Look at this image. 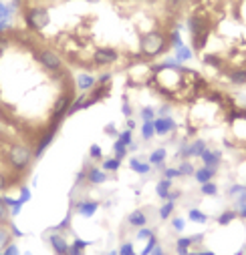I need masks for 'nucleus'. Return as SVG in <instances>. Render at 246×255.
Listing matches in <instances>:
<instances>
[{
    "label": "nucleus",
    "instance_id": "28",
    "mask_svg": "<svg viewBox=\"0 0 246 255\" xmlns=\"http://www.w3.org/2000/svg\"><path fill=\"white\" fill-rule=\"evenodd\" d=\"M236 217H238V213H236V209H228V211H224V213H220L216 221H218V223H220V225H230V223H232V221H234Z\"/></svg>",
    "mask_w": 246,
    "mask_h": 255
},
{
    "label": "nucleus",
    "instance_id": "25",
    "mask_svg": "<svg viewBox=\"0 0 246 255\" xmlns=\"http://www.w3.org/2000/svg\"><path fill=\"white\" fill-rule=\"evenodd\" d=\"M168 42H170V46H172L174 50L179 48V46H184L182 35H179V26H174V28H172V32L168 35Z\"/></svg>",
    "mask_w": 246,
    "mask_h": 255
},
{
    "label": "nucleus",
    "instance_id": "48",
    "mask_svg": "<svg viewBox=\"0 0 246 255\" xmlns=\"http://www.w3.org/2000/svg\"><path fill=\"white\" fill-rule=\"evenodd\" d=\"M83 253H85V249H83V247H79V245L71 243V245H69V253H67V255H83Z\"/></svg>",
    "mask_w": 246,
    "mask_h": 255
},
{
    "label": "nucleus",
    "instance_id": "23",
    "mask_svg": "<svg viewBox=\"0 0 246 255\" xmlns=\"http://www.w3.org/2000/svg\"><path fill=\"white\" fill-rule=\"evenodd\" d=\"M85 100H87V93H81L79 97H75V100L71 103V107L67 111V117H71V115H75L79 111H83L85 109Z\"/></svg>",
    "mask_w": 246,
    "mask_h": 255
},
{
    "label": "nucleus",
    "instance_id": "30",
    "mask_svg": "<svg viewBox=\"0 0 246 255\" xmlns=\"http://www.w3.org/2000/svg\"><path fill=\"white\" fill-rule=\"evenodd\" d=\"M204 64H208V66H212V69H224V60L220 59V57H216V55H206L204 59Z\"/></svg>",
    "mask_w": 246,
    "mask_h": 255
},
{
    "label": "nucleus",
    "instance_id": "38",
    "mask_svg": "<svg viewBox=\"0 0 246 255\" xmlns=\"http://www.w3.org/2000/svg\"><path fill=\"white\" fill-rule=\"evenodd\" d=\"M156 245H157V237H156V235H152L150 239H147V243H145V247H143L141 255H152V251L156 249Z\"/></svg>",
    "mask_w": 246,
    "mask_h": 255
},
{
    "label": "nucleus",
    "instance_id": "15",
    "mask_svg": "<svg viewBox=\"0 0 246 255\" xmlns=\"http://www.w3.org/2000/svg\"><path fill=\"white\" fill-rule=\"evenodd\" d=\"M107 181V173L99 167H91L87 169V183L89 185H103Z\"/></svg>",
    "mask_w": 246,
    "mask_h": 255
},
{
    "label": "nucleus",
    "instance_id": "47",
    "mask_svg": "<svg viewBox=\"0 0 246 255\" xmlns=\"http://www.w3.org/2000/svg\"><path fill=\"white\" fill-rule=\"evenodd\" d=\"M121 111H123L125 118H131V105H129V100H127V97H123V103H121Z\"/></svg>",
    "mask_w": 246,
    "mask_h": 255
},
{
    "label": "nucleus",
    "instance_id": "33",
    "mask_svg": "<svg viewBox=\"0 0 246 255\" xmlns=\"http://www.w3.org/2000/svg\"><path fill=\"white\" fill-rule=\"evenodd\" d=\"M200 193H202V195H208V197H214V195L218 193V187H216L214 181H208V183L200 185Z\"/></svg>",
    "mask_w": 246,
    "mask_h": 255
},
{
    "label": "nucleus",
    "instance_id": "37",
    "mask_svg": "<svg viewBox=\"0 0 246 255\" xmlns=\"http://www.w3.org/2000/svg\"><path fill=\"white\" fill-rule=\"evenodd\" d=\"M10 16H12V6L0 2V22H10Z\"/></svg>",
    "mask_w": 246,
    "mask_h": 255
},
{
    "label": "nucleus",
    "instance_id": "62",
    "mask_svg": "<svg viewBox=\"0 0 246 255\" xmlns=\"http://www.w3.org/2000/svg\"><path fill=\"white\" fill-rule=\"evenodd\" d=\"M139 2H145V0H139Z\"/></svg>",
    "mask_w": 246,
    "mask_h": 255
},
{
    "label": "nucleus",
    "instance_id": "64",
    "mask_svg": "<svg viewBox=\"0 0 246 255\" xmlns=\"http://www.w3.org/2000/svg\"><path fill=\"white\" fill-rule=\"evenodd\" d=\"M244 187H246V185H244Z\"/></svg>",
    "mask_w": 246,
    "mask_h": 255
},
{
    "label": "nucleus",
    "instance_id": "16",
    "mask_svg": "<svg viewBox=\"0 0 246 255\" xmlns=\"http://www.w3.org/2000/svg\"><path fill=\"white\" fill-rule=\"evenodd\" d=\"M228 80H230L232 84H236V87H242V84H246V69L244 66H238V69H230L226 73Z\"/></svg>",
    "mask_w": 246,
    "mask_h": 255
},
{
    "label": "nucleus",
    "instance_id": "18",
    "mask_svg": "<svg viewBox=\"0 0 246 255\" xmlns=\"http://www.w3.org/2000/svg\"><path fill=\"white\" fill-rule=\"evenodd\" d=\"M214 175H216V169H212V167H206V165H202L200 169H196V173H194L196 181H198L200 185H204V183L212 181V179H214Z\"/></svg>",
    "mask_w": 246,
    "mask_h": 255
},
{
    "label": "nucleus",
    "instance_id": "42",
    "mask_svg": "<svg viewBox=\"0 0 246 255\" xmlns=\"http://www.w3.org/2000/svg\"><path fill=\"white\" fill-rule=\"evenodd\" d=\"M89 157L95 159V161L103 159V151H101V147H99V145H91V149H89Z\"/></svg>",
    "mask_w": 246,
    "mask_h": 255
},
{
    "label": "nucleus",
    "instance_id": "49",
    "mask_svg": "<svg viewBox=\"0 0 246 255\" xmlns=\"http://www.w3.org/2000/svg\"><path fill=\"white\" fill-rule=\"evenodd\" d=\"M111 78H113V75H111V73H103L99 78H97V84H109V82H111Z\"/></svg>",
    "mask_w": 246,
    "mask_h": 255
},
{
    "label": "nucleus",
    "instance_id": "9",
    "mask_svg": "<svg viewBox=\"0 0 246 255\" xmlns=\"http://www.w3.org/2000/svg\"><path fill=\"white\" fill-rule=\"evenodd\" d=\"M154 125H156V135H170V133H174L176 131V121L172 117H156V121H154Z\"/></svg>",
    "mask_w": 246,
    "mask_h": 255
},
{
    "label": "nucleus",
    "instance_id": "17",
    "mask_svg": "<svg viewBox=\"0 0 246 255\" xmlns=\"http://www.w3.org/2000/svg\"><path fill=\"white\" fill-rule=\"evenodd\" d=\"M166 159H168V151L163 149V147H159V149H154L150 153V159H147V163H150L152 167H163Z\"/></svg>",
    "mask_w": 246,
    "mask_h": 255
},
{
    "label": "nucleus",
    "instance_id": "2",
    "mask_svg": "<svg viewBox=\"0 0 246 255\" xmlns=\"http://www.w3.org/2000/svg\"><path fill=\"white\" fill-rule=\"evenodd\" d=\"M188 30H190V37H192V50H204L208 37H210V30H212V22L208 19V14L202 10H196L188 16Z\"/></svg>",
    "mask_w": 246,
    "mask_h": 255
},
{
    "label": "nucleus",
    "instance_id": "54",
    "mask_svg": "<svg viewBox=\"0 0 246 255\" xmlns=\"http://www.w3.org/2000/svg\"><path fill=\"white\" fill-rule=\"evenodd\" d=\"M179 191H170V197H168V201H176V199H179Z\"/></svg>",
    "mask_w": 246,
    "mask_h": 255
},
{
    "label": "nucleus",
    "instance_id": "12",
    "mask_svg": "<svg viewBox=\"0 0 246 255\" xmlns=\"http://www.w3.org/2000/svg\"><path fill=\"white\" fill-rule=\"evenodd\" d=\"M97 84V78L91 75V73H81L75 77V87L81 91V93H89L93 87Z\"/></svg>",
    "mask_w": 246,
    "mask_h": 255
},
{
    "label": "nucleus",
    "instance_id": "59",
    "mask_svg": "<svg viewBox=\"0 0 246 255\" xmlns=\"http://www.w3.org/2000/svg\"><path fill=\"white\" fill-rule=\"evenodd\" d=\"M234 255H246V245H244V247L238 251V253H234Z\"/></svg>",
    "mask_w": 246,
    "mask_h": 255
},
{
    "label": "nucleus",
    "instance_id": "60",
    "mask_svg": "<svg viewBox=\"0 0 246 255\" xmlns=\"http://www.w3.org/2000/svg\"><path fill=\"white\" fill-rule=\"evenodd\" d=\"M107 255H119V251H109Z\"/></svg>",
    "mask_w": 246,
    "mask_h": 255
},
{
    "label": "nucleus",
    "instance_id": "26",
    "mask_svg": "<svg viewBox=\"0 0 246 255\" xmlns=\"http://www.w3.org/2000/svg\"><path fill=\"white\" fill-rule=\"evenodd\" d=\"M188 219L192 221V223H198V225H204L206 221H208V215L200 209H190L188 211Z\"/></svg>",
    "mask_w": 246,
    "mask_h": 255
},
{
    "label": "nucleus",
    "instance_id": "45",
    "mask_svg": "<svg viewBox=\"0 0 246 255\" xmlns=\"http://www.w3.org/2000/svg\"><path fill=\"white\" fill-rule=\"evenodd\" d=\"M19 193H21V197H19V201L22 203V205H24V203L30 199V189H28V187L26 185H22L21 187V189H19Z\"/></svg>",
    "mask_w": 246,
    "mask_h": 255
},
{
    "label": "nucleus",
    "instance_id": "34",
    "mask_svg": "<svg viewBox=\"0 0 246 255\" xmlns=\"http://www.w3.org/2000/svg\"><path fill=\"white\" fill-rule=\"evenodd\" d=\"M127 145H123L119 139L115 141V143H113V153H115V159H119V161H123V157L127 155Z\"/></svg>",
    "mask_w": 246,
    "mask_h": 255
},
{
    "label": "nucleus",
    "instance_id": "8",
    "mask_svg": "<svg viewBox=\"0 0 246 255\" xmlns=\"http://www.w3.org/2000/svg\"><path fill=\"white\" fill-rule=\"evenodd\" d=\"M111 93V84H95V87L89 91L87 95V100H85V109L97 105V103H101L103 98H107Z\"/></svg>",
    "mask_w": 246,
    "mask_h": 255
},
{
    "label": "nucleus",
    "instance_id": "19",
    "mask_svg": "<svg viewBox=\"0 0 246 255\" xmlns=\"http://www.w3.org/2000/svg\"><path fill=\"white\" fill-rule=\"evenodd\" d=\"M127 223H129L131 227H135V229H141V227L147 225V215H145L141 209H137V211H134V213H129Z\"/></svg>",
    "mask_w": 246,
    "mask_h": 255
},
{
    "label": "nucleus",
    "instance_id": "22",
    "mask_svg": "<svg viewBox=\"0 0 246 255\" xmlns=\"http://www.w3.org/2000/svg\"><path fill=\"white\" fill-rule=\"evenodd\" d=\"M192 57H194V50H192V46H179V48H176V55H174V59L182 64V62H188V60H192Z\"/></svg>",
    "mask_w": 246,
    "mask_h": 255
},
{
    "label": "nucleus",
    "instance_id": "21",
    "mask_svg": "<svg viewBox=\"0 0 246 255\" xmlns=\"http://www.w3.org/2000/svg\"><path fill=\"white\" fill-rule=\"evenodd\" d=\"M129 167H131V171H135V173H139V175H147V173L152 171V165H150V163L139 161L137 157L129 159Z\"/></svg>",
    "mask_w": 246,
    "mask_h": 255
},
{
    "label": "nucleus",
    "instance_id": "46",
    "mask_svg": "<svg viewBox=\"0 0 246 255\" xmlns=\"http://www.w3.org/2000/svg\"><path fill=\"white\" fill-rule=\"evenodd\" d=\"M87 181V169H81V171L77 173V177H75V187H81Z\"/></svg>",
    "mask_w": 246,
    "mask_h": 255
},
{
    "label": "nucleus",
    "instance_id": "56",
    "mask_svg": "<svg viewBox=\"0 0 246 255\" xmlns=\"http://www.w3.org/2000/svg\"><path fill=\"white\" fill-rule=\"evenodd\" d=\"M168 2H170L172 6H182L184 2H188V0H168Z\"/></svg>",
    "mask_w": 246,
    "mask_h": 255
},
{
    "label": "nucleus",
    "instance_id": "44",
    "mask_svg": "<svg viewBox=\"0 0 246 255\" xmlns=\"http://www.w3.org/2000/svg\"><path fill=\"white\" fill-rule=\"evenodd\" d=\"M172 227H174V231H184L186 221H184L182 217H174V219H172Z\"/></svg>",
    "mask_w": 246,
    "mask_h": 255
},
{
    "label": "nucleus",
    "instance_id": "11",
    "mask_svg": "<svg viewBox=\"0 0 246 255\" xmlns=\"http://www.w3.org/2000/svg\"><path fill=\"white\" fill-rule=\"evenodd\" d=\"M77 213L81 217H93L97 213V209H99V201H93V199H83V201H79L77 205H75Z\"/></svg>",
    "mask_w": 246,
    "mask_h": 255
},
{
    "label": "nucleus",
    "instance_id": "14",
    "mask_svg": "<svg viewBox=\"0 0 246 255\" xmlns=\"http://www.w3.org/2000/svg\"><path fill=\"white\" fill-rule=\"evenodd\" d=\"M208 149L204 139H196L194 143H188V151H186V159H194V157H202L204 151Z\"/></svg>",
    "mask_w": 246,
    "mask_h": 255
},
{
    "label": "nucleus",
    "instance_id": "43",
    "mask_svg": "<svg viewBox=\"0 0 246 255\" xmlns=\"http://www.w3.org/2000/svg\"><path fill=\"white\" fill-rule=\"evenodd\" d=\"M152 235H156L152 229H147V227H141V229H137V239H141V241H147Z\"/></svg>",
    "mask_w": 246,
    "mask_h": 255
},
{
    "label": "nucleus",
    "instance_id": "13",
    "mask_svg": "<svg viewBox=\"0 0 246 255\" xmlns=\"http://www.w3.org/2000/svg\"><path fill=\"white\" fill-rule=\"evenodd\" d=\"M200 159H202V163H204L206 167L218 169V167H220V161H222V153L216 151V149H206V151H204V155H202Z\"/></svg>",
    "mask_w": 246,
    "mask_h": 255
},
{
    "label": "nucleus",
    "instance_id": "40",
    "mask_svg": "<svg viewBox=\"0 0 246 255\" xmlns=\"http://www.w3.org/2000/svg\"><path fill=\"white\" fill-rule=\"evenodd\" d=\"M117 251H119V255H137V253H135V249H134V243H129V241L121 243Z\"/></svg>",
    "mask_w": 246,
    "mask_h": 255
},
{
    "label": "nucleus",
    "instance_id": "27",
    "mask_svg": "<svg viewBox=\"0 0 246 255\" xmlns=\"http://www.w3.org/2000/svg\"><path fill=\"white\" fill-rule=\"evenodd\" d=\"M154 137H156V125H154V121H145L141 125V139L143 141H150Z\"/></svg>",
    "mask_w": 246,
    "mask_h": 255
},
{
    "label": "nucleus",
    "instance_id": "1",
    "mask_svg": "<svg viewBox=\"0 0 246 255\" xmlns=\"http://www.w3.org/2000/svg\"><path fill=\"white\" fill-rule=\"evenodd\" d=\"M35 161V153H32V147L22 143V141H14L10 143V147L6 149V165L14 175L26 177L28 169Z\"/></svg>",
    "mask_w": 246,
    "mask_h": 255
},
{
    "label": "nucleus",
    "instance_id": "20",
    "mask_svg": "<svg viewBox=\"0 0 246 255\" xmlns=\"http://www.w3.org/2000/svg\"><path fill=\"white\" fill-rule=\"evenodd\" d=\"M172 183H174V181H170V179H161V181H157V185H156V193H157L159 199L168 201L170 191H172Z\"/></svg>",
    "mask_w": 246,
    "mask_h": 255
},
{
    "label": "nucleus",
    "instance_id": "52",
    "mask_svg": "<svg viewBox=\"0 0 246 255\" xmlns=\"http://www.w3.org/2000/svg\"><path fill=\"white\" fill-rule=\"evenodd\" d=\"M2 255H19V247H16L14 243H10L6 249H4V253Z\"/></svg>",
    "mask_w": 246,
    "mask_h": 255
},
{
    "label": "nucleus",
    "instance_id": "41",
    "mask_svg": "<svg viewBox=\"0 0 246 255\" xmlns=\"http://www.w3.org/2000/svg\"><path fill=\"white\" fill-rule=\"evenodd\" d=\"M117 139H119L123 145H127V147H129L131 143H134V135H131V131H129V129H125V131H121V133H119V137H117Z\"/></svg>",
    "mask_w": 246,
    "mask_h": 255
},
{
    "label": "nucleus",
    "instance_id": "24",
    "mask_svg": "<svg viewBox=\"0 0 246 255\" xmlns=\"http://www.w3.org/2000/svg\"><path fill=\"white\" fill-rule=\"evenodd\" d=\"M194 245L192 237H179L176 241V253L178 255H190V247Z\"/></svg>",
    "mask_w": 246,
    "mask_h": 255
},
{
    "label": "nucleus",
    "instance_id": "39",
    "mask_svg": "<svg viewBox=\"0 0 246 255\" xmlns=\"http://www.w3.org/2000/svg\"><path fill=\"white\" fill-rule=\"evenodd\" d=\"M178 177H182V175H179V171H178V167H166V169H163V179L174 181Z\"/></svg>",
    "mask_w": 246,
    "mask_h": 255
},
{
    "label": "nucleus",
    "instance_id": "32",
    "mask_svg": "<svg viewBox=\"0 0 246 255\" xmlns=\"http://www.w3.org/2000/svg\"><path fill=\"white\" fill-rule=\"evenodd\" d=\"M174 209H176V201H166L161 205V209H159V219H170Z\"/></svg>",
    "mask_w": 246,
    "mask_h": 255
},
{
    "label": "nucleus",
    "instance_id": "55",
    "mask_svg": "<svg viewBox=\"0 0 246 255\" xmlns=\"http://www.w3.org/2000/svg\"><path fill=\"white\" fill-rule=\"evenodd\" d=\"M190 255H216L214 251H190Z\"/></svg>",
    "mask_w": 246,
    "mask_h": 255
},
{
    "label": "nucleus",
    "instance_id": "57",
    "mask_svg": "<svg viewBox=\"0 0 246 255\" xmlns=\"http://www.w3.org/2000/svg\"><path fill=\"white\" fill-rule=\"evenodd\" d=\"M236 213H238V217H242V219H246V203H244V205H242V207H240V209H238Z\"/></svg>",
    "mask_w": 246,
    "mask_h": 255
},
{
    "label": "nucleus",
    "instance_id": "4",
    "mask_svg": "<svg viewBox=\"0 0 246 255\" xmlns=\"http://www.w3.org/2000/svg\"><path fill=\"white\" fill-rule=\"evenodd\" d=\"M170 48L168 37L161 30H152L139 39V55L143 59H156L161 57Z\"/></svg>",
    "mask_w": 246,
    "mask_h": 255
},
{
    "label": "nucleus",
    "instance_id": "51",
    "mask_svg": "<svg viewBox=\"0 0 246 255\" xmlns=\"http://www.w3.org/2000/svg\"><path fill=\"white\" fill-rule=\"evenodd\" d=\"M105 135H109V137H119L115 125H107V127H105Z\"/></svg>",
    "mask_w": 246,
    "mask_h": 255
},
{
    "label": "nucleus",
    "instance_id": "53",
    "mask_svg": "<svg viewBox=\"0 0 246 255\" xmlns=\"http://www.w3.org/2000/svg\"><path fill=\"white\" fill-rule=\"evenodd\" d=\"M152 255H166V251H163V247L157 243V245H156V249L152 251Z\"/></svg>",
    "mask_w": 246,
    "mask_h": 255
},
{
    "label": "nucleus",
    "instance_id": "10",
    "mask_svg": "<svg viewBox=\"0 0 246 255\" xmlns=\"http://www.w3.org/2000/svg\"><path fill=\"white\" fill-rule=\"evenodd\" d=\"M48 243H51L55 255H67L69 253V243L61 233H51L48 235Z\"/></svg>",
    "mask_w": 246,
    "mask_h": 255
},
{
    "label": "nucleus",
    "instance_id": "50",
    "mask_svg": "<svg viewBox=\"0 0 246 255\" xmlns=\"http://www.w3.org/2000/svg\"><path fill=\"white\" fill-rule=\"evenodd\" d=\"M170 111H172V107H170V105H161V107H159V111H157L156 115H157V117H170Z\"/></svg>",
    "mask_w": 246,
    "mask_h": 255
},
{
    "label": "nucleus",
    "instance_id": "58",
    "mask_svg": "<svg viewBox=\"0 0 246 255\" xmlns=\"http://www.w3.org/2000/svg\"><path fill=\"white\" fill-rule=\"evenodd\" d=\"M127 129H129V131L135 129V121H134V118H127Z\"/></svg>",
    "mask_w": 246,
    "mask_h": 255
},
{
    "label": "nucleus",
    "instance_id": "36",
    "mask_svg": "<svg viewBox=\"0 0 246 255\" xmlns=\"http://www.w3.org/2000/svg\"><path fill=\"white\" fill-rule=\"evenodd\" d=\"M246 193V187L244 185H230V189H228V197H230V199H238L240 195H244Z\"/></svg>",
    "mask_w": 246,
    "mask_h": 255
},
{
    "label": "nucleus",
    "instance_id": "35",
    "mask_svg": "<svg viewBox=\"0 0 246 255\" xmlns=\"http://www.w3.org/2000/svg\"><path fill=\"white\" fill-rule=\"evenodd\" d=\"M139 117H141V121L145 123V121H156V109L154 107H143L141 111H139Z\"/></svg>",
    "mask_w": 246,
    "mask_h": 255
},
{
    "label": "nucleus",
    "instance_id": "61",
    "mask_svg": "<svg viewBox=\"0 0 246 255\" xmlns=\"http://www.w3.org/2000/svg\"><path fill=\"white\" fill-rule=\"evenodd\" d=\"M91 2H97V0H91Z\"/></svg>",
    "mask_w": 246,
    "mask_h": 255
},
{
    "label": "nucleus",
    "instance_id": "29",
    "mask_svg": "<svg viewBox=\"0 0 246 255\" xmlns=\"http://www.w3.org/2000/svg\"><path fill=\"white\" fill-rule=\"evenodd\" d=\"M119 167H121V161L119 159H115V157H111V159H105L103 161V165H101V169L107 173H115V171H119Z\"/></svg>",
    "mask_w": 246,
    "mask_h": 255
},
{
    "label": "nucleus",
    "instance_id": "31",
    "mask_svg": "<svg viewBox=\"0 0 246 255\" xmlns=\"http://www.w3.org/2000/svg\"><path fill=\"white\" fill-rule=\"evenodd\" d=\"M178 171H179V175H182V177H190V175H194V173H196V169H194V165H192V161H190V159H184L182 163H179Z\"/></svg>",
    "mask_w": 246,
    "mask_h": 255
},
{
    "label": "nucleus",
    "instance_id": "63",
    "mask_svg": "<svg viewBox=\"0 0 246 255\" xmlns=\"http://www.w3.org/2000/svg\"><path fill=\"white\" fill-rule=\"evenodd\" d=\"M26 255H32V253H26Z\"/></svg>",
    "mask_w": 246,
    "mask_h": 255
},
{
    "label": "nucleus",
    "instance_id": "7",
    "mask_svg": "<svg viewBox=\"0 0 246 255\" xmlns=\"http://www.w3.org/2000/svg\"><path fill=\"white\" fill-rule=\"evenodd\" d=\"M91 60L95 66H109L119 60V53L113 46H99V48H95Z\"/></svg>",
    "mask_w": 246,
    "mask_h": 255
},
{
    "label": "nucleus",
    "instance_id": "5",
    "mask_svg": "<svg viewBox=\"0 0 246 255\" xmlns=\"http://www.w3.org/2000/svg\"><path fill=\"white\" fill-rule=\"evenodd\" d=\"M22 20L28 32H43L51 24V12L45 6H22Z\"/></svg>",
    "mask_w": 246,
    "mask_h": 255
},
{
    "label": "nucleus",
    "instance_id": "6",
    "mask_svg": "<svg viewBox=\"0 0 246 255\" xmlns=\"http://www.w3.org/2000/svg\"><path fill=\"white\" fill-rule=\"evenodd\" d=\"M75 100L73 91H61V95L55 98V103L51 107V115H48V121L53 123H63V118L67 117V111L71 107V103Z\"/></svg>",
    "mask_w": 246,
    "mask_h": 255
},
{
    "label": "nucleus",
    "instance_id": "3",
    "mask_svg": "<svg viewBox=\"0 0 246 255\" xmlns=\"http://www.w3.org/2000/svg\"><path fill=\"white\" fill-rule=\"evenodd\" d=\"M28 53L32 55V59L37 60V64L41 66V69L45 71V73H48V75H57V73H61L63 69H65V60H63V57L59 55V53H55L53 48H39L35 42H32L30 46H28Z\"/></svg>",
    "mask_w": 246,
    "mask_h": 255
}]
</instances>
